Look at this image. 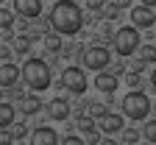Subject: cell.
I'll list each match as a JSON object with an SVG mask.
<instances>
[{
  "mask_svg": "<svg viewBox=\"0 0 156 145\" xmlns=\"http://www.w3.org/2000/svg\"><path fill=\"white\" fill-rule=\"evenodd\" d=\"M50 28L58 36H75L84 28V11L75 0H58L50 11Z\"/></svg>",
  "mask_w": 156,
  "mask_h": 145,
  "instance_id": "1",
  "label": "cell"
},
{
  "mask_svg": "<svg viewBox=\"0 0 156 145\" xmlns=\"http://www.w3.org/2000/svg\"><path fill=\"white\" fill-rule=\"evenodd\" d=\"M20 78L25 81V87L28 89H34V92H42V89H48L50 87V81H53V73H50V64L45 59H28L25 64H23V70H20Z\"/></svg>",
  "mask_w": 156,
  "mask_h": 145,
  "instance_id": "2",
  "label": "cell"
},
{
  "mask_svg": "<svg viewBox=\"0 0 156 145\" xmlns=\"http://www.w3.org/2000/svg\"><path fill=\"white\" fill-rule=\"evenodd\" d=\"M112 45H114V50H117V56H134L136 53V48L142 45V39H140V31H136L134 25H126V28H120V31H114L112 34Z\"/></svg>",
  "mask_w": 156,
  "mask_h": 145,
  "instance_id": "3",
  "label": "cell"
},
{
  "mask_svg": "<svg viewBox=\"0 0 156 145\" xmlns=\"http://www.w3.org/2000/svg\"><path fill=\"white\" fill-rule=\"evenodd\" d=\"M151 112V98L142 92V89H131L126 98H123V114L128 120H145Z\"/></svg>",
  "mask_w": 156,
  "mask_h": 145,
  "instance_id": "4",
  "label": "cell"
},
{
  "mask_svg": "<svg viewBox=\"0 0 156 145\" xmlns=\"http://www.w3.org/2000/svg\"><path fill=\"white\" fill-rule=\"evenodd\" d=\"M109 61H112V53H109L103 45H89V48L84 50V56H81L84 70H95V73L106 70V67H109Z\"/></svg>",
  "mask_w": 156,
  "mask_h": 145,
  "instance_id": "5",
  "label": "cell"
},
{
  "mask_svg": "<svg viewBox=\"0 0 156 145\" xmlns=\"http://www.w3.org/2000/svg\"><path fill=\"white\" fill-rule=\"evenodd\" d=\"M62 87H64L67 92H73V95H84L87 87H89L84 67H75V64H73V67H64V70H62Z\"/></svg>",
  "mask_w": 156,
  "mask_h": 145,
  "instance_id": "6",
  "label": "cell"
},
{
  "mask_svg": "<svg viewBox=\"0 0 156 145\" xmlns=\"http://www.w3.org/2000/svg\"><path fill=\"white\" fill-rule=\"evenodd\" d=\"M95 129L101 134H120L123 131V114L117 112H101L95 117Z\"/></svg>",
  "mask_w": 156,
  "mask_h": 145,
  "instance_id": "7",
  "label": "cell"
},
{
  "mask_svg": "<svg viewBox=\"0 0 156 145\" xmlns=\"http://www.w3.org/2000/svg\"><path fill=\"white\" fill-rule=\"evenodd\" d=\"M131 23H134V28L136 31H142V28H151L153 23H156V14H153V9H148V6H134L131 9Z\"/></svg>",
  "mask_w": 156,
  "mask_h": 145,
  "instance_id": "8",
  "label": "cell"
},
{
  "mask_svg": "<svg viewBox=\"0 0 156 145\" xmlns=\"http://www.w3.org/2000/svg\"><path fill=\"white\" fill-rule=\"evenodd\" d=\"M28 145H58V134L50 126H39L28 134Z\"/></svg>",
  "mask_w": 156,
  "mask_h": 145,
  "instance_id": "9",
  "label": "cell"
},
{
  "mask_svg": "<svg viewBox=\"0 0 156 145\" xmlns=\"http://www.w3.org/2000/svg\"><path fill=\"white\" fill-rule=\"evenodd\" d=\"M14 14L23 20H36L42 14V0H14Z\"/></svg>",
  "mask_w": 156,
  "mask_h": 145,
  "instance_id": "10",
  "label": "cell"
},
{
  "mask_svg": "<svg viewBox=\"0 0 156 145\" xmlns=\"http://www.w3.org/2000/svg\"><path fill=\"white\" fill-rule=\"evenodd\" d=\"M17 81H20V67L11 64V61H3V64H0V87L3 89H14Z\"/></svg>",
  "mask_w": 156,
  "mask_h": 145,
  "instance_id": "11",
  "label": "cell"
},
{
  "mask_svg": "<svg viewBox=\"0 0 156 145\" xmlns=\"http://www.w3.org/2000/svg\"><path fill=\"white\" fill-rule=\"evenodd\" d=\"M117 87H120V81H117V75L114 73H106V70H101L95 75V89H101L103 95H112Z\"/></svg>",
  "mask_w": 156,
  "mask_h": 145,
  "instance_id": "12",
  "label": "cell"
},
{
  "mask_svg": "<svg viewBox=\"0 0 156 145\" xmlns=\"http://www.w3.org/2000/svg\"><path fill=\"white\" fill-rule=\"evenodd\" d=\"M48 114H50L56 123H64V120L70 117V103H67L64 98H56V100H50V103H48Z\"/></svg>",
  "mask_w": 156,
  "mask_h": 145,
  "instance_id": "13",
  "label": "cell"
},
{
  "mask_svg": "<svg viewBox=\"0 0 156 145\" xmlns=\"http://www.w3.org/2000/svg\"><path fill=\"white\" fill-rule=\"evenodd\" d=\"M14 120H17L14 106H11V103H6V100H0V129H9Z\"/></svg>",
  "mask_w": 156,
  "mask_h": 145,
  "instance_id": "14",
  "label": "cell"
},
{
  "mask_svg": "<svg viewBox=\"0 0 156 145\" xmlns=\"http://www.w3.org/2000/svg\"><path fill=\"white\" fill-rule=\"evenodd\" d=\"M39 109H42V100L36 98V92L23 98V114H28V117H31V114H39Z\"/></svg>",
  "mask_w": 156,
  "mask_h": 145,
  "instance_id": "15",
  "label": "cell"
},
{
  "mask_svg": "<svg viewBox=\"0 0 156 145\" xmlns=\"http://www.w3.org/2000/svg\"><path fill=\"white\" fill-rule=\"evenodd\" d=\"M14 53H20V56H28V50H31V45H34V39L28 36V34H20V36H14Z\"/></svg>",
  "mask_w": 156,
  "mask_h": 145,
  "instance_id": "16",
  "label": "cell"
},
{
  "mask_svg": "<svg viewBox=\"0 0 156 145\" xmlns=\"http://www.w3.org/2000/svg\"><path fill=\"white\" fill-rule=\"evenodd\" d=\"M136 53H140V61H142V64H153V61H156V48L153 45H140Z\"/></svg>",
  "mask_w": 156,
  "mask_h": 145,
  "instance_id": "17",
  "label": "cell"
},
{
  "mask_svg": "<svg viewBox=\"0 0 156 145\" xmlns=\"http://www.w3.org/2000/svg\"><path fill=\"white\" fill-rule=\"evenodd\" d=\"M9 129H11V137H14V140H25V137L31 134V131H28V126H25V123H17V120L11 123V126H9Z\"/></svg>",
  "mask_w": 156,
  "mask_h": 145,
  "instance_id": "18",
  "label": "cell"
},
{
  "mask_svg": "<svg viewBox=\"0 0 156 145\" xmlns=\"http://www.w3.org/2000/svg\"><path fill=\"white\" fill-rule=\"evenodd\" d=\"M140 134H142L148 142H153V145H156V120H145V129H142Z\"/></svg>",
  "mask_w": 156,
  "mask_h": 145,
  "instance_id": "19",
  "label": "cell"
},
{
  "mask_svg": "<svg viewBox=\"0 0 156 145\" xmlns=\"http://www.w3.org/2000/svg\"><path fill=\"white\" fill-rule=\"evenodd\" d=\"M45 48H48L50 53H58V50H62V39H58V34H56V36H53V34L45 36Z\"/></svg>",
  "mask_w": 156,
  "mask_h": 145,
  "instance_id": "20",
  "label": "cell"
},
{
  "mask_svg": "<svg viewBox=\"0 0 156 145\" xmlns=\"http://www.w3.org/2000/svg\"><path fill=\"white\" fill-rule=\"evenodd\" d=\"M140 131H136V129H123V142L126 145H136V142H140Z\"/></svg>",
  "mask_w": 156,
  "mask_h": 145,
  "instance_id": "21",
  "label": "cell"
},
{
  "mask_svg": "<svg viewBox=\"0 0 156 145\" xmlns=\"http://www.w3.org/2000/svg\"><path fill=\"white\" fill-rule=\"evenodd\" d=\"M14 25V14H11V9H0V28H11Z\"/></svg>",
  "mask_w": 156,
  "mask_h": 145,
  "instance_id": "22",
  "label": "cell"
},
{
  "mask_svg": "<svg viewBox=\"0 0 156 145\" xmlns=\"http://www.w3.org/2000/svg\"><path fill=\"white\" fill-rule=\"evenodd\" d=\"M78 129H81L84 134L92 131V129H95V117H89V114H78Z\"/></svg>",
  "mask_w": 156,
  "mask_h": 145,
  "instance_id": "23",
  "label": "cell"
},
{
  "mask_svg": "<svg viewBox=\"0 0 156 145\" xmlns=\"http://www.w3.org/2000/svg\"><path fill=\"white\" fill-rule=\"evenodd\" d=\"M103 14H106L109 20H114L117 14H120V3H109V6H103Z\"/></svg>",
  "mask_w": 156,
  "mask_h": 145,
  "instance_id": "24",
  "label": "cell"
},
{
  "mask_svg": "<svg viewBox=\"0 0 156 145\" xmlns=\"http://www.w3.org/2000/svg\"><path fill=\"white\" fill-rule=\"evenodd\" d=\"M62 145H87V142H84V137H78V134H67L62 140Z\"/></svg>",
  "mask_w": 156,
  "mask_h": 145,
  "instance_id": "25",
  "label": "cell"
},
{
  "mask_svg": "<svg viewBox=\"0 0 156 145\" xmlns=\"http://www.w3.org/2000/svg\"><path fill=\"white\" fill-rule=\"evenodd\" d=\"M126 84L136 89V87H140V84H142V78H140V73H126Z\"/></svg>",
  "mask_w": 156,
  "mask_h": 145,
  "instance_id": "26",
  "label": "cell"
},
{
  "mask_svg": "<svg viewBox=\"0 0 156 145\" xmlns=\"http://www.w3.org/2000/svg\"><path fill=\"white\" fill-rule=\"evenodd\" d=\"M84 142H89V145H98V142H101V131H98V129L87 131V140H84Z\"/></svg>",
  "mask_w": 156,
  "mask_h": 145,
  "instance_id": "27",
  "label": "cell"
},
{
  "mask_svg": "<svg viewBox=\"0 0 156 145\" xmlns=\"http://www.w3.org/2000/svg\"><path fill=\"white\" fill-rule=\"evenodd\" d=\"M11 142H14L11 131H9V129H0V145H11Z\"/></svg>",
  "mask_w": 156,
  "mask_h": 145,
  "instance_id": "28",
  "label": "cell"
},
{
  "mask_svg": "<svg viewBox=\"0 0 156 145\" xmlns=\"http://www.w3.org/2000/svg\"><path fill=\"white\" fill-rule=\"evenodd\" d=\"M87 6H89L92 11H103V6H106V0H87Z\"/></svg>",
  "mask_w": 156,
  "mask_h": 145,
  "instance_id": "29",
  "label": "cell"
},
{
  "mask_svg": "<svg viewBox=\"0 0 156 145\" xmlns=\"http://www.w3.org/2000/svg\"><path fill=\"white\" fill-rule=\"evenodd\" d=\"M142 70H145V64H142V61H140V59H136V61H134V64H131V73H142Z\"/></svg>",
  "mask_w": 156,
  "mask_h": 145,
  "instance_id": "30",
  "label": "cell"
},
{
  "mask_svg": "<svg viewBox=\"0 0 156 145\" xmlns=\"http://www.w3.org/2000/svg\"><path fill=\"white\" fill-rule=\"evenodd\" d=\"M101 112H106V109H103V106H89V117H98Z\"/></svg>",
  "mask_w": 156,
  "mask_h": 145,
  "instance_id": "31",
  "label": "cell"
},
{
  "mask_svg": "<svg viewBox=\"0 0 156 145\" xmlns=\"http://www.w3.org/2000/svg\"><path fill=\"white\" fill-rule=\"evenodd\" d=\"M98 145H120V142H117V140H112V137H103Z\"/></svg>",
  "mask_w": 156,
  "mask_h": 145,
  "instance_id": "32",
  "label": "cell"
},
{
  "mask_svg": "<svg viewBox=\"0 0 156 145\" xmlns=\"http://www.w3.org/2000/svg\"><path fill=\"white\" fill-rule=\"evenodd\" d=\"M142 6H148V9H156V0H142Z\"/></svg>",
  "mask_w": 156,
  "mask_h": 145,
  "instance_id": "33",
  "label": "cell"
},
{
  "mask_svg": "<svg viewBox=\"0 0 156 145\" xmlns=\"http://www.w3.org/2000/svg\"><path fill=\"white\" fill-rule=\"evenodd\" d=\"M151 84L156 87V67H153V75H151Z\"/></svg>",
  "mask_w": 156,
  "mask_h": 145,
  "instance_id": "34",
  "label": "cell"
},
{
  "mask_svg": "<svg viewBox=\"0 0 156 145\" xmlns=\"http://www.w3.org/2000/svg\"><path fill=\"white\" fill-rule=\"evenodd\" d=\"M3 95H6V89H3V87H0V100H3Z\"/></svg>",
  "mask_w": 156,
  "mask_h": 145,
  "instance_id": "35",
  "label": "cell"
},
{
  "mask_svg": "<svg viewBox=\"0 0 156 145\" xmlns=\"http://www.w3.org/2000/svg\"><path fill=\"white\" fill-rule=\"evenodd\" d=\"M153 28H156V23H153Z\"/></svg>",
  "mask_w": 156,
  "mask_h": 145,
  "instance_id": "36",
  "label": "cell"
}]
</instances>
